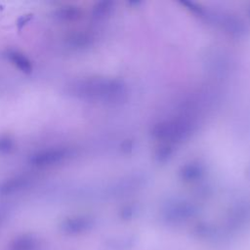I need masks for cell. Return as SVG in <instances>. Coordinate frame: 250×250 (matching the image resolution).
Segmentation results:
<instances>
[{
    "label": "cell",
    "instance_id": "1",
    "mask_svg": "<svg viewBox=\"0 0 250 250\" xmlns=\"http://www.w3.org/2000/svg\"><path fill=\"white\" fill-rule=\"evenodd\" d=\"M66 148H49L34 154L30 162L36 166H50L63 161L68 156Z\"/></svg>",
    "mask_w": 250,
    "mask_h": 250
},
{
    "label": "cell",
    "instance_id": "4",
    "mask_svg": "<svg viewBox=\"0 0 250 250\" xmlns=\"http://www.w3.org/2000/svg\"><path fill=\"white\" fill-rule=\"evenodd\" d=\"M76 11L72 8H62L58 11V17L63 20H70L74 17H76Z\"/></svg>",
    "mask_w": 250,
    "mask_h": 250
},
{
    "label": "cell",
    "instance_id": "2",
    "mask_svg": "<svg viewBox=\"0 0 250 250\" xmlns=\"http://www.w3.org/2000/svg\"><path fill=\"white\" fill-rule=\"evenodd\" d=\"M8 57H9L10 61H11L19 69H21V71L26 72V73H28V72L31 71L32 65H31L30 61H29L25 56H23L21 53L13 51V52H10V53L8 54Z\"/></svg>",
    "mask_w": 250,
    "mask_h": 250
},
{
    "label": "cell",
    "instance_id": "3",
    "mask_svg": "<svg viewBox=\"0 0 250 250\" xmlns=\"http://www.w3.org/2000/svg\"><path fill=\"white\" fill-rule=\"evenodd\" d=\"M24 184H25V180L24 179H22V178H21V179L16 178V179H13V180H10V181L6 182L5 185L1 188L5 189L6 192L7 191L9 192L10 190H15V189L22 187Z\"/></svg>",
    "mask_w": 250,
    "mask_h": 250
}]
</instances>
